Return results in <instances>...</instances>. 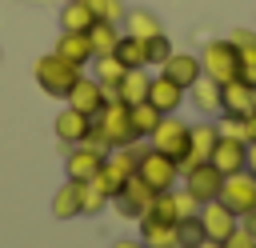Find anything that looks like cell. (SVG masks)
Returning a JSON list of instances; mask_svg holds the SVG:
<instances>
[{"mask_svg": "<svg viewBox=\"0 0 256 248\" xmlns=\"http://www.w3.org/2000/svg\"><path fill=\"white\" fill-rule=\"evenodd\" d=\"M88 140H96L104 152H108V148H128V144H136L140 136H136V128H132V108L112 96V100L92 116V136H88Z\"/></svg>", "mask_w": 256, "mask_h": 248, "instance_id": "cell-1", "label": "cell"}, {"mask_svg": "<svg viewBox=\"0 0 256 248\" xmlns=\"http://www.w3.org/2000/svg\"><path fill=\"white\" fill-rule=\"evenodd\" d=\"M84 68H76V64H68L64 56H56V52H44L36 64H32V76H36V88L44 92V96H52V100H64L68 92H72V84H76V76H80Z\"/></svg>", "mask_w": 256, "mask_h": 248, "instance_id": "cell-2", "label": "cell"}, {"mask_svg": "<svg viewBox=\"0 0 256 248\" xmlns=\"http://www.w3.org/2000/svg\"><path fill=\"white\" fill-rule=\"evenodd\" d=\"M136 176H140L148 188L168 192V188H176V180H180V164H176L172 156L156 152V148H140V156H136Z\"/></svg>", "mask_w": 256, "mask_h": 248, "instance_id": "cell-3", "label": "cell"}, {"mask_svg": "<svg viewBox=\"0 0 256 248\" xmlns=\"http://www.w3.org/2000/svg\"><path fill=\"white\" fill-rule=\"evenodd\" d=\"M200 68H204V76H212L216 84L236 80V76H240V56H236L232 40H228V36H224V40H208V44L200 48Z\"/></svg>", "mask_w": 256, "mask_h": 248, "instance_id": "cell-4", "label": "cell"}, {"mask_svg": "<svg viewBox=\"0 0 256 248\" xmlns=\"http://www.w3.org/2000/svg\"><path fill=\"white\" fill-rule=\"evenodd\" d=\"M148 148H156V152L172 156L176 164H184V156H188V124H184L176 112L164 116V120L156 124V132L148 136Z\"/></svg>", "mask_w": 256, "mask_h": 248, "instance_id": "cell-5", "label": "cell"}, {"mask_svg": "<svg viewBox=\"0 0 256 248\" xmlns=\"http://www.w3.org/2000/svg\"><path fill=\"white\" fill-rule=\"evenodd\" d=\"M180 184H184V192H188L196 204H208V200H216V196H220L224 176H220L208 160H200V164H188V168L180 172Z\"/></svg>", "mask_w": 256, "mask_h": 248, "instance_id": "cell-6", "label": "cell"}, {"mask_svg": "<svg viewBox=\"0 0 256 248\" xmlns=\"http://www.w3.org/2000/svg\"><path fill=\"white\" fill-rule=\"evenodd\" d=\"M152 200H156V188H148L136 172L124 180V188L112 196V204H116V212L120 216H128V220H140V216H148L152 212Z\"/></svg>", "mask_w": 256, "mask_h": 248, "instance_id": "cell-7", "label": "cell"}, {"mask_svg": "<svg viewBox=\"0 0 256 248\" xmlns=\"http://www.w3.org/2000/svg\"><path fill=\"white\" fill-rule=\"evenodd\" d=\"M108 100H112V96H108V88H104L92 72H80V76H76V84H72V92L64 96V104H72V108H76V112H84V116H96Z\"/></svg>", "mask_w": 256, "mask_h": 248, "instance_id": "cell-8", "label": "cell"}, {"mask_svg": "<svg viewBox=\"0 0 256 248\" xmlns=\"http://www.w3.org/2000/svg\"><path fill=\"white\" fill-rule=\"evenodd\" d=\"M100 164H104V148H100L96 140H84V144H72V148H68V156H64V176L88 184V180L100 172Z\"/></svg>", "mask_w": 256, "mask_h": 248, "instance_id": "cell-9", "label": "cell"}, {"mask_svg": "<svg viewBox=\"0 0 256 248\" xmlns=\"http://www.w3.org/2000/svg\"><path fill=\"white\" fill-rule=\"evenodd\" d=\"M216 200H224L236 216H244V212H252L256 208V176L244 168V172H232V176H224V184H220V196Z\"/></svg>", "mask_w": 256, "mask_h": 248, "instance_id": "cell-10", "label": "cell"}, {"mask_svg": "<svg viewBox=\"0 0 256 248\" xmlns=\"http://www.w3.org/2000/svg\"><path fill=\"white\" fill-rule=\"evenodd\" d=\"M52 132H56V140H60L64 148L84 144V140L92 136V116H84V112H76L72 104H64V108L56 112V120H52Z\"/></svg>", "mask_w": 256, "mask_h": 248, "instance_id": "cell-11", "label": "cell"}, {"mask_svg": "<svg viewBox=\"0 0 256 248\" xmlns=\"http://www.w3.org/2000/svg\"><path fill=\"white\" fill-rule=\"evenodd\" d=\"M200 212V204L180 188H168V192H156V200H152V212L148 216H156V220H164V224H176V220H184V216H196Z\"/></svg>", "mask_w": 256, "mask_h": 248, "instance_id": "cell-12", "label": "cell"}, {"mask_svg": "<svg viewBox=\"0 0 256 248\" xmlns=\"http://www.w3.org/2000/svg\"><path fill=\"white\" fill-rule=\"evenodd\" d=\"M220 112L224 116H248V112H256V84H248L244 76L220 84Z\"/></svg>", "mask_w": 256, "mask_h": 248, "instance_id": "cell-13", "label": "cell"}, {"mask_svg": "<svg viewBox=\"0 0 256 248\" xmlns=\"http://www.w3.org/2000/svg\"><path fill=\"white\" fill-rule=\"evenodd\" d=\"M208 164L220 172V176H232V172H244L248 168V144L244 140H232V136H220Z\"/></svg>", "mask_w": 256, "mask_h": 248, "instance_id": "cell-14", "label": "cell"}, {"mask_svg": "<svg viewBox=\"0 0 256 248\" xmlns=\"http://www.w3.org/2000/svg\"><path fill=\"white\" fill-rule=\"evenodd\" d=\"M216 140H220V124H212V120L188 124V156H184L180 172H184L188 164H200V160H208V156H212V148H216Z\"/></svg>", "mask_w": 256, "mask_h": 248, "instance_id": "cell-15", "label": "cell"}, {"mask_svg": "<svg viewBox=\"0 0 256 248\" xmlns=\"http://www.w3.org/2000/svg\"><path fill=\"white\" fill-rule=\"evenodd\" d=\"M236 212L224 204V200H208V204H200V224H204V232H208V240H228L232 232H236Z\"/></svg>", "mask_w": 256, "mask_h": 248, "instance_id": "cell-16", "label": "cell"}, {"mask_svg": "<svg viewBox=\"0 0 256 248\" xmlns=\"http://www.w3.org/2000/svg\"><path fill=\"white\" fill-rule=\"evenodd\" d=\"M160 72L168 76V80H176L184 92L204 76V68H200V52H172L164 64H160Z\"/></svg>", "mask_w": 256, "mask_h": 248, "instance_id": "cell-17", "label": "cell"}, {"mask_svg": "<svg viewBox=\"0 0 256 248\" xmlns=\"http://www.w3.org/2000/svg\"><path fill=\"white\" fill-rule=\"evenodd\" d=\"M148 104H156L164 116H172V112H180V104H184V88H180L176 80H168L164 72H156L152 84H148Z\"/></svg>", "mask_w": 256, "mask_h": 248, "instance_id": "cell-18", "label": "cell"}, {"mask_svg": "<svg viewBox=\"0 0 256 248\" xmlns=\"http://www.w3.org/2000/svg\"><path fill=\"white\" fill-rule=\"evenodd\" d=\"M52 52H56V56H64L68 64H76V68H88V64H92V44H88V32H60Z\"/></svg>", "mask_w": 256, "mask_h": 248, "instance_id": "cell-19", "label": "cell"}, {"mask_svg": "<svg viewBox=\"0 0 256 248\" xmlns=\"http://www.w3.org/2000/svg\"><path fill=\"white\" fill-rule=\"evenodd\" d=\"M80 204H84V180H64L52 196V216L72 220V216H80Z\"/></svg>", "mask_w": 256, "mask_h": 248, "instance_id": "cell-20", "label": "cell"}, {"mask_svg": "<svg viewBox=\"0 0 256 248\" xmlns=\"http://www.w3.org/2000/svg\"><path fill=\"white\" fill-rule=\"evenodd\" d=\"M120 28H124L128 36H140V40H152V36H160V32H164L160 16H156V12H148V8H128V12H124V20H120Z\"/></svg>", "mask_w": 256, "mask_h": 248, "instance_id": "cell-21", "label": "cell"}, {"mask_svg": "<svg viewBox=\"0 0 256 248\" xmlns=\"http://www.w3.org/2000/svg\"><path fill=\"white\" fill-rule=\"evenodd\" d=\"M148 84H152V72L148 68H128L112 96L124 100V104H140V100H148Z\"/></svg>", "mask_w": 256, "mask_h": 248, "instance_id": "cell-22", "label": "cell"}, {"mask_svg": "<svg viewBox=\"0 0 256 248\" xmlns=\"http://www.w3.org/2000/svg\"><path fill=\"white\" fill-rule=\"evenodd\" d=\"M184 100H192V108H196V112L216 116V112H220V84H216L212 76H200V80L184 92Z\"/></svg>", "mask_w": 256, "mask_h": 248, "instance_id": "cell-23", "label": "cell"}, {"mask_svg": "<svg viewBox=\"0 0 256 248\" xmlns=\"http://www.w3.org/2000/svg\"><path fill=\"white\" fill-rule=\"evenodd\" d=\"M228 40H232V48H236V56H240V76H244L248 84H256V32H252V28H236Z\"/></svg>", "mask_w": 256, "mask_h": 248, "instance_id": "cell-24", "label": "cell"}, {"mask_svg": "<svg viewBox=\"0 0 256 248\" xmlns=\"http://www.w3.org/2000/svg\"><path fill=\"white\" fill-rule=\"evenodd\" d=\"M120 36H124V28H120V24H108V20H96V24L88 28V44H92V60H96V56H112V52H116V44H120Z\"/></svg>", "mask_w": 256, "mask_h": 248, "instance_id": "cell-25", "label": "cell"}, {"mask_svg": "<svg viewBox=\"0 0 256 248\" xmlns=\"http://www.w3.org/2000/svg\"><path fill=\"white\" fill-rule=\"evenodd\" d=\"M140 240L148 248H176V224H164L156 216H140Z\"/></svg>", "mask_w": 256, "mask_h": 248, "instance_id": "cell-26", "label": "cell"}, {"mask_svg": "<svg viewBox=\"0 0 256 248\" xmlns=\"http://www.w3.org/2000/svg\"><path fill=\"white\" fill-rule=\"evenodd\" d=\"M92 24H96V16H92V8L84 0H64V8H60V32H88Z\"/></svg>", "mask_w": 256, "mask_h": 248, "instance_id": "cell-27", "label": "cell"}, {"mask_svg": "<svg viewBox=\"0 0 256 248\" xmlns=\"http://www.w3.org/2000/svg\"><path fill=\"white\" fill-rule=\"evenodd\" d=\"M124 68H148V40H140V36H120V44H116V52H112Z\"/></svg>", "mask_w": 256, "mask_h": 248, "instance_id": "cell-28", "label": "cell"}, {"mask_svg": "<svg viewBox=\"0 0 256 248\" xmlns=\"http://www.w3.org/2000/svg\"><path fill=\"white\" fill-rule=\"evenodd\" d=\"M124 72H128V68H124L116 56H96V60H92V76H96V80L108 88V96L116 92V84L124 80Z\"/></svg>", "mask_w": 256, "mask_h": 248, "instance_id": "cell-29", "label": "cell"}, {"mask_svg": "<svg viewBox=\"0 0 256 248\" xmlns=\"http://www.w3.org/2000/svg\"><path fill=\"white\" fill-rule=\"evenodd\" d=\"M132 108V128H136V136L144 140V136H152L156 132V124L164 120V112L156 108V104H148V100H140V104H128Z\"/></svg>", "mask_w": 256, "mask_h": 248, "instance_id": "cell-30", "label": "cell"}, {"mask_svg": "<svg viewBox=\"0 0 256 248\" xmlns=\"http://www.w3.org/2000/svg\"><path fill=\"white\" fill-rule=\"evenodd\" d=\"M204 240H208V232H204V224H200V212L176 220V248H196V244H204Z\"/></svg>", "mask_w": 256, "mask_h": 248, "instance_id": "cell-31", "label": "cell"}, {"mask_svg": "<svg viewBox=\"0 0 256 248\" xmlns=\"http://www.w3.org/2000/svg\"><path fill=\"white\" fill-rule=\"evenodd\" d=\"M88 8H92V16L96 20H108V24H120L124 20V12H128V4L124 0H84Z\"/></svg>", "mask_w": 256, "mask_h": 248, "instance_id": "cell-32", "label": "cell"}, {"mask_svg": "<svg viewBox=\"0 0 256 248\" xmlns=\"http://www.w3.org/2000/svg\"><path fill=\"white\" fill-rule=\"evenodd\" d=\"M176 48H172V40H168V32H160V36H152L148 40V68H160L168 56H172Z\"/></svg>", "mask_w": 256, "mask_h": 248, "instance_id": "cell-33", "label": "cell"}, {"mask_svg": "<svg viewBox=\"0 0 256 248\" xmlns=\"http://www.w3.org/2000/svg\"><path fill=\"white\" fill-rule=\"evenodd\" d=\"M112 200L100 192V188H92V184H84V204H80V216H96V212H104Z\"/></svg>", "mask_w": 256, "mask_h": 248, "instance_id": "cell-34", "label": "cell"}, {"mask_svg": "<svg viewBox=\"0 0 256 248\" xmlns=\"http://www.w3.org/2000/svg\"><path fill=\"white\" fill-rule=\"evenodd\" d=\"M220 136L244 140V116H224V120H220ZM244 144H248V140H244Z\"/></svg>", "mask_w": 256, "mask_h": 248, "instance_id": "cell-35", "label": "cell"}, {"mask_svg": "<svg viewBox=\"0 0 256 248\" xmlns=\"http://www.w3.org/2000/svg\"><path fill=\"white\" fill-rule=\"evenodd\" d=\"M220 244H224V248H256V240H252V236H248L240 224H236V232H232L228 240H220Z\"/></svg>", "mask_w": 256, "mask_h": 248, "instance_id": "cell-36", "label": "cell"}, {"mask_svg": "<svg viewBox=\"0 0 256 248\" xmlns=\"http://www.w3.org/2000/svg\"><path fill=\"white\" fill-rule=\"evenodd\" d=\"M244 140H248V144H256V112H248V116H244Z\"/></svg>", "mask_w": 256, "mask_h": 248, "instance_id": "cell-37", "label": "cell"}, {"mask_svg": "<svg viewBox=\"0 0 256 248\" xmlns=\"http://www.w3.org/2000/svg\"><path fill=\"white\" fill-rule=\"evenodd\" d=\"M240 228H244V232H248V236H252V240H256V208H252V212H244V216H240Z\"/></svg>", "mask_w": 256, "mask_h": 248, "instance_id": "cell-38", "label": "cell"}, {"mask_svg": "<svg viewBox=\"0 0 256 248\" xmlns=\"http://www.w3.org/2000/svg\"><path fill=\"white\" fill-rule=\"evenodd\" d=\"M112 248H148V244H144V240H140V236H136V240H116V244H112Z\"/></svg>", "mask_w": 256, "mask_h": 248, "instance_id": "cell-39", "label": "cell"}, {"mask_svg": "<svg viewBox=\"0 0 256 248\" xmlns=\"http://www.w3.org/2000/svg\"><path fill=\"white\" fill-rule=\"evenodd\" d=\"M248 172L256 176V144H248Z\"/></svg>", "mask_w": 256, "mask_h": 248, "instance_id": "cell-40", "label": "cell"}, {"mask_svg": "<svg viewBox=\"0 0 256 248\" xmlns=\"http://www.w3.org/2000/svg\"><path fill=\"white\" fill-rule=\"evenodd\" d=\"M196 248H224L220 240H204V244H196Z\"/></svg>", "mask_w": 256, "mask_h": 248, "instance_id": "cell-41", "label": "cell"}, {"mask_svg": "<svg viewBox=\"0 0 256 248\" xmlns=\"http://www.w3.org/2000/svg\"><path fill=\"white\" fill-rule=\"evenodd\" d=\"M0 56H4V52H0Z\"/></svg>", "mask_w": 256, "mask_h": 248, "instance_id": "cell-42", "label": "cell"}]
</instances>
